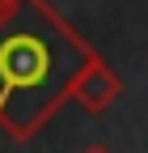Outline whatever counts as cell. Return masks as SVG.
Listing matches in <instances>:
<instances>
[{"instance_id":"2","label":"cell","mask_w":148,"mask_h":153,"mask_svg":"<svg viewBox=\"0 0 148 153\" xmlns=\"http://www.w3.org/2000/svg\"><path fill=\"white\" fill-rule=\"evenodd\" d=\"M110 94H114V81H110L102 68H93V72H89V81L81 85V102H85V111H106Z\"/></svg>"},{"instance_id":"1","label":"cell","mask_w":148,"mask_h":153,"mask_svg":"<svg viewBox=\"0 0 148 153\" xmlns=\"http://www.w3.org/2000/svg\"><path fill=\"white\" fill-rule=\"evenodd\" d=\"M0 68L9 72V81L13 85H34L38 81V72L47 68V51L34 43L30 34H13L4 47H0Z\"/></svg>"},{"instance_id":"3","label":"cell","mask_w":148,"mask_h":153,"mask_svg":"<svg viewBox=\"0 0 148 153\" xmlns=\"http://www.w3.org/2000/svg\"><path fill=\"white\" fill-rule=\"evenodd\" d=\"M89 153H102V149H89Z\"/></svg>"}]
</instances>
